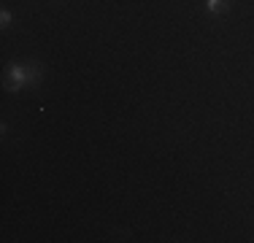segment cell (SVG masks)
<instances>
[{
  "label": "cell",
  "mask_w": 254,
  "mask_h": 243,
  "mask_svg": "<svg viewBox=\"0 0 254 243\" xmlns=\"http://www.w3.org/2000/svg\"><path fill=\"white\" fill-rule=\"evenodd\" d=\"M41 78V68L38 65H19L14 62L5 73V87L8 89H19V87H27V84H35Z\"/></svg>",
  "instance_id": "cell-1"
},
{
  "label": "cell",
  "mask_w": 254,
  "mask_h": 243,
  "mask_svg": "<svg viewBox=\"0 0 254 243\" xmlns=\"http://www.w3.org/2000/svg\"><path fill=\"white\" fill-rule=\"evenodd\" d=\"M208 11L211 14H222V11H227V5H230V0H208Z\"/></svg>",
  "instance_id": "cell-2"
},
{
  "label": "cell",
  "mask_w": 254,
  "mask_h": 243,
  "mask_svg": "<svg viewBox=\"0 0 254 243\" xmlns=\"http://www.w3.org/2000/svg\"><path fill=\"white\" fill-rule=\"evenodd\" d=\"M0 24H3V27H8V24H11V14H8V11L0 14Z\"/></svg>",
  "instance_id": "cell-3"
}]
</instances>
